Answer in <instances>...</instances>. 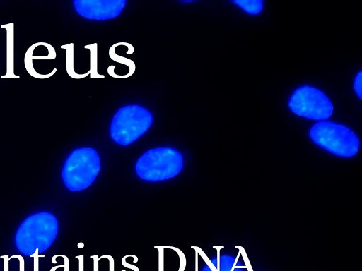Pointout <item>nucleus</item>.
<instances>
[{
    "label": "nucleus",
    "instance_id": "1",
    "mask_svg": "<svg viewBox=\"0 0 362 271\" xmlns=\"http://www.w3.org/2000/svg\"><path fill=\"white\" fill-rule=\"evenodd\" d=\"M59 229L57 217L49 211H40L26 217L19 224L14 244L24 256L47 251L56 240Z\"/></svg>",
    "mask_w": 362,
    "mask_h": 271
},
{
    "label": "nucleus",
    "instance_id": "2",
    "mask_svg": "<svg viewBox=\"0 0 362 271\" xmlns=\"http://www.w3.org/2000/svg\"><path fill=\"white\" fill-rule=\"evenodd\" d=\"M184 167L182 152L172 147H157L144 152L136 160L137 177L148 182H158L177 176Z\"/></svg>",
    "mask_w": 362,
    "mask_h": 271
},
{
    "label": "nucleus",
    "instance_id": "3",
    "mask_svg": "<svg viewBox=\"0 0 362 271\" xmlns=\"http://www.w3.org/2000/svg\"><path fill=\"white\" fill-rule=\"evenodd\" d=\"M100 169V157L95 149L78 147L72 150L66 158L61 173L62 180L69 191H81L91 186Z\"/></svg>",
    "mask_w": 362,
    "mask_h": 271
},
{
    "label": "nucleus",
    "instance_id": "4",
    "mask_svg": "<svg viewBox=\"0 0 362 271\" xmlns=\"http://www.w3.org/2000/svg\"><path fill=\"white\" fill-rule=\"evenodd\" d=\"M310 140L325 151L340 157L355 156L360 149V140L349 127L333 121H321L309 131Z\"/></svg>",
    "mask_w": 362,
    "mask_h": 271
},
{
    "label": "nucleus",
    "instance_id": "5",
    "mask_svg": "<svg viewBox=\"0 0 362 271\" xmlns=\"http://www.w3.org/2000/svg\"><path fill=\"white\" fill-rule=\"evenodd\" d=\"M153 116L146 107L128 104L119 108L110 125V137L121 146H127L139 139L151 127Z\"/></svg>",
    "mask_w": 362,
    "mask_h": 271
},
{
    "label": "nucleus",
    "instance_id": "6",
    "mask_svg": "<svg viewBox=\"0 0 362 271\" xmlns=\"http://www.w3.org/2000/svg\"><path fill=\"white\" fill-rule=\"evenodd\" d=\"M288 104L293 114L318 121L327 120L334 112V105L329 97L321 90L307 85L295 89Z\"/></svg>",
    "mask_w": 362,
    "mask_h": 271
},
{
    "label": "nucleus",
    "instance_id": "7",
    "mask_svg": "<svg viewBox=\"0 0 362 271\" xmlns=\"http://www.w3.org/2000/svg\"><path fill=\"white\" fill-rule=\"evenodd\" d=\"M127 3L126 0H75L73 5L82 18L103 21L119 16Z\"/></svg>",
    "mask_w": 362,
    "mask_h": 271
},
{
    "label": "nucleus",
    "instance_id": "8",
    "mask_svg": "<svg viewBox=\"0 0 362 271\" xmlns=\"http://www.w3.org/2000/svg\"><path fill=\"white\" fill-rule=\"evenodd\" d=\"M245 265L238 257L221 254L213 258L203 271H244Z\"/></svg>",
    "mask_w": 362,
    "mask_h": 271
},
{
    "label": "nucleus",
    "instance_id": "9",
    "mask_svg": "<svg viewBox=\"0 0 362 271\" xmlns=\"http://www.w3.org/2000/svg\"><path fill=\"white\" fill-rule=\"evenodd\" d=\"M233 3L251 15L259 14L264 8V1L261 0L234 1Z\"/></svg>",
    "mask_w": 362,
    "mask_h": 271
},
{
    "label": "nucleus",
    "instance_id": "10",
    "mask_svg": "<svg viewBox=\"0 0 362 271\" xmlns=\"http://www.w3.org/2000/svg\"><path fill=\"white\" fill-rule=\"evenodd\" d=\"M361 84H362V72L359 71L355 76L354 80V90L357 96L361 98Z\"/></svg>",
    "mask_w": 362,
    "mask_h": 271
}]
</instances>
